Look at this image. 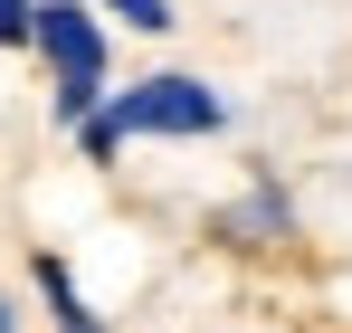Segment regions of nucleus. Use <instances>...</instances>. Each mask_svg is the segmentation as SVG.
Listing matches in <instances>:
<instances>
[{
    "label": "nucleus",
    "instance_id": "obj_6",
    "mask_svg": "<svg viewBox=\"0 0 352 333\" xmlns=\"http://www.w3.org/2000/svg\"><path fill=\"white\" fill-rule=\"evenodd\" d=\"M105 10H124V19H133V29H153V39L172 29V0H105Z\"/></svg>",
    "mask_w": 352,
    "mask_h": 333
},
{
    "label": "nucleus",
    "instance_id": "obj_5",
    "mask_svg": "<svg viewBox=\"0 0 352 333\" xmlns=\"http://www.w3.org/2000/svg\"><path fill=\"white\" fill-rule=\"evenodd\" d=\"M19 39H38V0H0V48H19Z\"/></svg>",
    "mask_w": 352,
    "mask_h": 333
},
{
    "label": "nucleus",
    "instance_id": "obj_4",
    "mask_svg": "<svg viewBox=\"0 0 352 333\" xmlns=\"http://www.w3.org/2000/svg\"><path fill=\"white\" fill-rule=\"evenodd\" d=\"M219 228H229L238 248H267V238H286V200H276V191H257V200H248V210H229Z\"/></svg>",
    "mask_w": 352,
    "mask_h": 333
},
{
    "label": "nucleus",
    "instance_id": "obj_3",
    "mask_svg": "<svg viewBox=\"0 0 352 333\" xmlns=\"http://www.w3.org/2000/svg\"><path fill=\"white\" fill-rule=\"evenodd\" d=\"M38 286H48L58 333H105V324H96V305H86V295H76V277H67V257H38Z\"/></svg>",
    "mask_w": 352,
    "mask_h": 333
},
{
    "label": "nucleus",
    "instance_id": "obj_7",
    "mask_svg": "<svg viewBox=\"0 0 352 333\" xmlns=\"http://www.w3.org/2000/svg\"><path fill=\"white\" fill-rule=\"evenodd\" d=\"M0 333H19V314H10V295H0Z\"/></svg>",
    "mask_w": 352,
    "mask_h": 333
},
{
    "label": "nucleus",
    "instance_id": "obj_1",
    "mask_svg": "<svg viewBox=\"0 0 352 333\" xmlns=\"http://www.w3.org/2000/svg\"><path fill=\"white\" fill-rule=\"evenodd\" d=\"M219 124H229V105L200 76H143V86H124V96H105L86 114L76 143H86V162H115L124 133H219Z\"/></svg>",
    "mask_w": 352,
    "mask_h": 333
},
{
    "label": "nucleus",
    "instance_id": "obj_2",
    "mask_svg": "<svg viewBox=\"0 0 352 333\" xmlns=\"http://www.w3.org/2000/svg\"><path fill=\"white\" fill-rule=\"evenodd\" d=\"M38 57L58 76V124H86L105 105V29L76 0H38Z\"/></svg>",
    "mask_w": 352,
    "mask_h": 333
}]
</instances>
